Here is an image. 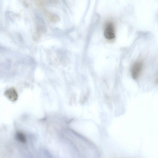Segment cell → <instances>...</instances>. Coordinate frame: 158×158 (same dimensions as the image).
Returning a JSON list of instances; mask_svg holds the SVG:
<instances>
[{"label":"cell","instance_id":"cell-6","mask_svg":"<svg viewBox=\"0 0 158 158\" xmlns=\"http://www.w3.org/2000/svg\"><path fill=\"white\" fill-rule=\"evenodd\" d=\"M38 1L40 4H43V0H38Z\"/></svg>","mask_w":158,"mask_h":158},{"label":"cell","instance_id":"cell-1","mask_svg":"<svg viewBox=\"0 0 158 158\" xmlns=\"http://www.w3.org/2000/svg\"><path fill=\"white\" fill-rule=\"evenodd\" d=\"M143 64L141 61H138L133 64L131 69L132 77L134 80H136L140 76L143 69Z\"/></svg>","mask_w":158,"mask_h":158},{"label":"cell","instance_id":"cell-3","mask_svg":"<svg viewBox=\"0 0 158 158\" xmlns=\"http://www.w3.org/2000/svg\"><path fill=\"white\" fill-rule=\"evenodd\" d=\"M5 96L12 102L16 101L18 98V93L16 90L13 88H10L7 89L5 92Z\"/></svg>","mask_w":158,"mask_h":158},{"label":"cell","instance_id":"cell-7","mask_svg":"<svg viewBox=\"0 0 158 158\" xmlns=\"http://www.w3.org/2000/svg\"><path fill=\"white\" fill-rule=\"evenodd\" d=\"M157 81H158V80Z\"/></svg>","mask_w":158,"mask_h":158},{"label":"cell","instance_id":"cell-5","mask_svg":"<svg viewBox=\"0 0 158 158\" xmlns=\"http://www.w3.org/2000/svg\"><path fill=\"white\" fill-rule=\"evenodd\" d=\"M15 138L18 141L22 143H25L26 142L27 140L26 136L22 132H17L16 134Z\"/></svg>","mask_w":158,"mask_h":158},{"label":"cell","instance_id":"cell-2","mask_svg":"<svg viewBox=\"0 0 158 158\" xmlns=\"http://www.w3.org/2000/svg\"><path fill=\"white\" fill-rule=\"evenodd\" d=\"M104 35L105 37L108 40H112L115 37L114 26L111 22H107L105 25Z\"/></svg>","mask_w":158,"mask_h":158},{"label":"cell","instance_id":"cell-4","mask_svg":"<svg viewBox=\"0 0 158 158\" xmlns=\"http://www.w3.org/2000/svg\"><path fill=\"white\" fill-rule=\"evenodd\" d=\"M43 12L47 19L51 23H56L60 20L59 16L56 14L46 10H44Z\"/></svg>","mask_w":158,"mask_h":158}]
</instances>
